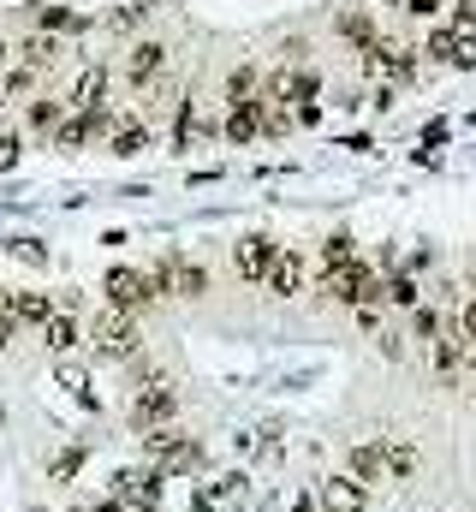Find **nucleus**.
<instances>
[{
    "label": "nucleus",
    "mask_w": 476,
    "mask_h": 512,
    "mask_svg": "<svg viewBox=\"0 0 476 512\" xmlns=\"http://www.w3.org/2000/svg\"><path fill=\"white\" fill-rule=\"evenodd\" d=\"M322 292L334 298V304H346V310H375L381 304V268L375 262H346V268H334V274H322Z\"/></svg>",
    "instance_id": "obj_1"
},
{
    "label": "nucleus",
    "mask_w": 476,
    "mask_h": 512,
    "mask_svg": "<svg viewBox=\"0 0 476 512\" xmlns=\"http://www.w3.org/2000/svg\"><path fill=\"white\" fill-rule=\"evenodd\" d=\"M143 447H149V459H155L161 477H191V471L203 465V441L185 435V429H173V423H167V429H149Z\"/></svg>",
    "instance_id": "obj_2"
},
{
    "label": "nucleus",
    "mask_w": 476,
    "mask_h": 512,
    "mask_svg": "<svg viewBox=\"0 0 476 512\" xmlns=\"http://www.w3.org/2000/svg\"><path fill=\"white\" fill-rule=\"evenodd\" d=\"M90 340H96V352H102V358H114V364H125V358H137V352H143L137 316H125V310H102V316L90 322Z\"/></svg>",
    "instance_id": "obj_3"
},
{
    "label": "nucleus",
    "mask_w": 476,
    "mask_h": 512,
    "mask_svg": "<svg viewBox=\"0 0 476 512\" xmlns=\"http://www.w3.org/2000/svg\"><path fill=\"white\" fill-rule=\"evenodd\" d=\"M161 471L155 465H131V471H114V501L125 512H155L161 507Z\"/></svg>",
    "instance_id": "obj_4"
},
{
    "label": "nucleus",
    "mask_w": 476,
    "mask_h": 512,
    "mask_svg": "<svg viewBox=\"0 0 476 512\" xmlns=\"http://www.w3.org/2000/svg\"><path fill=\"white\" fill-rule=\"evenodd\" d=\"M102 292H108V310H125V316H137L143 304H155V286H149L143 268H108Z\"/></svg>",
    "instance_id": "obj_5"
},
{
    "label": "nucleus",
    "mask_w": 476,
    "mask_h": 512,
    "mask_svg": "<svg viewBox=\"0 0 476 512\" xmlns=\"http://www.w3.org/2000/svg\"><path fill=\"white\" fill-rule=\"evenodd\" d=\"M417 54H423V48H411V42H387V36H381L357 66H363L369 78H393V84H399V78H417Z\"/></svg>",
    "instance_id": "obj_6"
},
{
    "label": "nucleus",
    "mask_w": 476,
    "mask_h": 512,
    "mask_svg": "<svg viewBox=\"0 0 476 512\" xmlns=\"http://www.w3.org/2000/svg\"><path fill=\"white\" fill-rule=\"evenodd\" d=\"M173 411H179L173 387H167V382H155V376H149V382L137 387V399H131V423H137L143 435H149V429H167V423H173Z\"/></svg>",
    "instance_id": "obj_7"
},
{
    "label": "nucleus",
    "mask_w": 476,
    "mask_h": 512,
    "mask_svg": "<svg viewBox=\"0 0 476 512\" xmlns=\"http://www.w3.org/2000/svg\"><path fill=\"white\" fill-rule=\"evenodd\" d=\"M114 131V108H90V114H66L60 126H54V149H90L96 137H108Z\"/></svg>",
    "instance_id": "obj_8"
},
{
    "label": "nucleus",
    "mask_w": 476,
    "mask_h": 512,
    "mask_svg": "<svg viewBox=\"0 0 476 512\" xmlns=\"http://www.w3.org/2000/svg\"><path fill=\"white\" fill-rule=\"evenodd\" d=\"M304 286H310V256L298 251V245H280L274 268H268V280H262V292H274V298H298Z\"/></svg>",
    "instance_id": "obj_9"
},
{
    "label": "nucleus",
    "mask_w": 476,
    "mask_h": 512,
    "mask_svg": "<svg viewBox=\"0 0 476 512\" xmlns=\"http://www.w3.org/2000/svg\"><path fill=\"white\" fill-rule=\"evenodd\" d=\"M423 54L435 60V66H476V30H459V24H441L429 42H423Z\"/></svg>",
    "instance_id": "obj_10"
},
{
    "label": "nucleus",
    "mask_w": 476,
    "mask_h": 512,
    "mask_svg": "<svg viewBox=\"0 0 476 512\" xmlns=\"http://www.w3.org/2000/svg\"><path fill=\"white\" fill-rule=\"evenodd\" d=\"M316 507H322V512H363V507H369V489L357 483L352 471H334V477H322V483H316Z\"/></svg>",
    "instance_id": "obj_11"
},
{
    "label": "nucleus",
    "mask_w": 476,
    "mask_h": 512,
    "mask_svg": "<svg viewBox=\"0 0 476 512\" xmlns=\"http://www.w3.org/2000/svg\"><path fill=\"white\" fill-rule=\"evenodd\" d=\"M274 256H280V245H274V239L250 233V239H238L233 262H238V274H244L250 286H262V280H268V268H274Z\"/></svg>",
    "instance_id": "obj_12"
},
{
    "label": "nucleus",
    "mask_w": 476,
    "mask_h": 512,
    "mask_svg": "<svg viewBox=\"0 0 476 512\" xmlns=\"http://www.w3.org/2000/svg\"><path fill=\"white\" fill-rule=\"evenodd\" d=\"M90 108H108V72L102 66H84L66 90V114H90Z\"/></svg>",
    "instance_id": "obj_13"
},
{
    "label": "nucleus",
    "mask_w": 476,
    "mask_h": 512,
    "mask_svg": "<svg viewBox=\"0 0 476 512\" xmlns=\"http://www.w3.org/2000/svg\"><path fill=\"white\" fill-rule=\"evenodd\" d=\"M161 66H167V48H161V42H131V54H125V84L149 90V84L161 78Z\"/></svg>",
    "instance_id": "obj_14"
},
{
    "label": "nucleus",
    "mask_w": 476,
    "mask_h": 512,
    "mask_svg": "<svg viewBox=\"0 0 476 512\" xmlns=\"http://www.w3.org/2000/svg\"><path fill=\"white\" fill-rule=\"evenodd\" d=\"M244 495H250V483H244L238 471H227V477H215V483H197V512H233Z\"/></svg>",
    "instance_id": "obj_15"
},
{
    "label": "nucleus",
    "mask_w": 476,
    "mask_h": 512,
    "mask_svg": "<svg viewBox=\"0 0 476 512\" xmlns=\"http://www.w3.org/2000/svg\"><path fill=\"white\" fill-rule=\"evenodd\" d=\"M42 346H48L54 358H72V352L84 346V328H78V316H72V310H54V316L42 322Z\"/></svg>",
    "instance_id": "obj_16"
},
{
    "label": "nucleus",
    "mask_w": 476,
    "mask_h": 512,
    "mask_svg": "<svg viewBox=\"0 0 476 512\" xmlns=\"http://www.w3.org/2000/svg\"><path fill=\"white\" fill-rule=\"evenodd\" d=\"M334 30H340V36L352 42V54H357V60H363V54H369V48L381 42V24H375L369 12H357V6H346V12H334Z\"/></svg>",
    "instance_id": "obj_17"
},
{
    "label": "nucleus",
    "mask_w": 476,
    "mask_h": 512,
    "mask_svg": "<svg viewBox=\"0 0 476 512\" xmlns=\"http://www.w3.org/2000/svg\"><path fill=\"white\" fill-rule=\"evenodd\" d=\"M352 477L369 489V483H387V441H357L352 447Z\"/></svg>",
    "instance_id": "obj_18"
},
{
    "label": "nucleus",
    "mask_w": 476,
    "mask_h": 512,
    "mask_svg": "<svg viewBox=\"0 0 476 512\" xmlns=\"http://www.w3.org/2000/svg\"><path fill=\"white\" fill-rule=\"evenodd\" d=\"M54 60H60V36H42V30H36V36H24V42H18V66L48 72Z\"/></svg>",
    "instance_id": "obj_19"
},
{
    "label": "nucleus",
    "mask_w": 476,
    "mask_h": 512,
    "mask_svg": "<svg viewBox=\"0 0 476 512\" xmlns=\"http://www.w3.org/2000/svg\"><path fill=\"white\" fill-rule=\"evenodd\" d=\"M48 316H54V298H48V292H12V328H18V322L42 328Z\"/></svg>",
    "instance_id": "obj_20"
},
{
    "label": "nucleus",
    "mask_w": 476,
    "mask_h": 512,
    "mask_svg": "<svg viewBox=\"0 0 476 512\" xmlns=\"http://www.w3.org/2000/svg\"><path fill=\"white\" fill-rule=\"evenodd\" d=\"M108 149H114V155H143V149H149V126H143V120H119V114H114Z\"/></svg>",
    "instance_id": "obj_21"
},
{
    "label": "nucleus",
    "mask_w": 476,
    "mask_h": 512,
    "mask_svg": "<svg viewBox=\"0 0 476 512\" xmlns=\"http://www.w3.org/2000/svg\"><path fill=\"white\" fill-rule=\"evenodd\" d=\"M24 120H30V131H48V137H54V126L66 120V96H36V102L24 108Z\"/></svg>",
    "instance_id": "obj_22"
},
{
    "label": "nucleus",
    "mask_w": 476,
    "mask_h": 512,
    "mask_svg": "<svg viewBox=\"0 0 476 512\" xmlns=\"http://www.w3.org/2000/svg\"><path fill=\"white\" fill-rule=\"evenodd\" d=\"M36 30H42V36H72V30H84V12H72V6H42V12H36Z\"/></svg>",
    "instance_id": "obj_23"
},
{
    "label": "nucleus",
    "mask_w": 476,
    "mask_h": 512,
    "mask_svg": "<svg viewBox=\"0 0 476 512\" xmlns=\"http://www.w3.org/2000/svg\"><path fill=\"white\" fill-rule=\"evenodd\" d=\"M381 298H393L399 310H417L423 304V286H417V274H381Z\"/></svg>",
    "instance_id": "obj_24"
},
{
    "label": "nucleus",
    "mask_w": 476,
    "mask_h": 512,
    "mask_svg": "<svg viewBox=\"0 0 476 512\" xmlns=\"http://www.w3.org/2000/svg\"><path fill=\"white\" fill-rule=\"evenodd\" d=\"M411 471H417V447L405 435H393L387 441V483H411Z\"/></svg>",
    "instance_id": "obj_25"
},
{
    "label": "nucleus",
    "mask_w": 476,
    "mask_h": 512,
    "mask_svg": "<svg viewBox=\"0 0 476 512\" xmlns=\"http://www.w3.org/2000/svg\"><path fill=\"white\" fill-rule=\"evenodd\" d=\"M84 459H90V447H60V453L48 459V477H54V483H66V477H78V471H84Z\"/></svg>",
    "instance_id": "obj_26"
},
{
    "label": "nucleus",
    "mask_w": 476,
    "mask_h": 512,
    "mask_svg": "<svg viewBox=\"0 0 476 512\" xmlns=\"http://www.w3.org/2000/svg\"><path fill=\"white\" fill-rule=\"evenodd\" d=\"M346 262H357V251H352V233H334V239L322 245V274H334V268H346Z\"/></svg>",
    "instance_id": "obj_27"
},
{
    "label": "nucleus",
    "mask_w": 476,
    "mask_h": 512,
    "mask_svg": "<svg viewBox=\"0 0 476 512\" xmlns=\"http://www.w3.org/2000/svg\"><path fill=\"white\" fill-rule=\"evenodd\" d=\"M250 96H256V66H238L233 78H227V108L250 102Z\"/></svg>",
    "instance_id": "obj_28"
},
{
    "label": "nucleus",
    "mask_w": 476,
    "mask_h": 512,
    "mask_svg": "<svg viewBox=\"0 0 476 512\" xmlns=\"http://www.w3.org/2000/svg\"><path fill=\"white\" fill-rule=\"evenodd\" d=\"M60 387H66L72 399H84V405H96V393H90V376H84L78 364H60Z\"/></svg>",
    "instance_id": "obj_29"
},
{
    "label": "nucleus",
    "mask_w": 476,
    "mask_h": 512,
    "mask_svg": "<svg viewBox=\"0 0 476 512\" xmlns=\"http://www.w3.org/2000/svg\"><path fill=\"white\" fill-rule=\"evenodd\" d=\"M30 84H36V72H30V66H6V78H0V96L12 102V96H24Z\"/></svg>",
    "instance_id": "obj_30"
},
{
    "label": "nucleus",
    "mask_w": 476,
    "mask_h": 512,
    "mask_svg": "<svg viewBox=\"0 0 476 512\" xmlns=\"http://www.w3.org/2000/svg\"><path fill=\"white\" fill-rule=\"evenodd\" d=\"M411 334H417V340H423V346H429V340H435V334H441V316H435V310H429V304H417V310H411Z\"/></svg>",
    "instance_id": "obj_31"
},
{
    "label": "nucleus",
    "mask_w": 476,
    "mask_h": 512,
    "mask_svg": "<svg viewBox=\"0 0 476 512\" xmlns=\"http://www.w3.org/2000/svg\"><path fill=\"white\" fill-rule=\"evenodd\" d=\"M24 161V137L18 131H0V173H12Z\"/></svg>",
    "instance_id": "obj_32"
},
{
    "label": "nucleus",
    "mask_w": 476,
    "mask_h": 512,
    "mask_svg": "<svg viewBox=\"0 0 476 512\" xmlns=\"http://www.w3.org/2000/svg\"><path fill=\"white\" fill-rule=\"evenodd\" d=\"M453 328H459V334H465V340L476 346V292L465 298V304H459V316H453Z\"/></svg>",
    "instance_id": "obj_33"
},
{
    "label": "nucleus",
    "mask_w": 476,
    "mask_h": 512,
    "mask_svg": "<svg viewBox=\"0 0 476 512\" xmlns=\"http://www.w3.org/2000/svg\"><path fill=\"white\" fill-rule=\"evenodd\" d=\"M12 256H18V262H30V268H36V262H48V251H42L36 239H12Z\"/></svg>",
    "instance_id": "obj_34"
},
{
    "label": "nucleus",
    "mask_w": 476,
    "mask_h": 512,
    "mask_svg": "<svg viewBox=\"0 0 476 512\" xmlns=\"http://www.w3.org/2000/svg\"><path fill=\"white\" fill-rule=\"evenodd\" d=\"M405 18H441V0H405Z\"/></svg>",
    "instance_id": "obj_35"
},
{
    "label": "nucleus",
    "mask_w": 476,
    "mask_h": 512,
    "mask_svg": "<svg viewBox=\"0 0 476 512\" xmlns=\"http://www.w3.org/2000/svg\"><path fill=\"white\" fill-rule=\"evenodd\" d=\"M90 512H125V507H119L114 495H108V501H96V507H90Z\"/></svg>",
    "instance_id": "obj_36"
},
{
    "label": "nucleus",
    "mask_w": 476,
    "mask_h": 512,
    "mask_svg": "<svg viewBox=\"0 0 476 512\" xmlns=\"http://www.w3.org/2000/svg\"><path fill=\"white\" fill-rule=\"evenodd\" d=\"M6 340H12V322H0V352H6Z\"/></svg>",
    "instance_id": "obj_37"
},
{
    "label": "nucleus",
    "mask_w": 476,
    "mask_h": 512,
    "mask_svg": "<svg viewBox=\"0 0 476 512\" xmlns=\"http://www.w3.org/2000/svg\"><path fill=\"white\" fill-rule=\"evenodd\" d=\"M6 60H12V48H6V36H0V66H6Z\"/></svg>",
    "instance_id": "obj_38"
},
{
    "label": "nucleus",
    "mask_w": 476,
    "mask_h": 512,
    "mask_svg": "<svg viewBox=\"0 0 476 512\" xmlns=\"http://www.w3.org/2000/svg\"><path fill=\"white\" fill-rule=\"evenodd\" d=\"M298 512H322V507H310V501H304V507H298Z\"/></svg>",
    "instance_id": "obj_39"
},
{
    "label": "nucleus",
    "mask_w": 476,
    "mask_h": 512,
    "mask_svg": "<svg viewBox=\"0 0 476 512\" xmlns=\"http://www.w3.org/2000/svg\"><path fill=\"white\" fill-rule=\"evenodd\" d=\"M66 512H90V507H66Z\"/></svg>",
    "instance_id": "obj_40"
},
{
    "label": "nucleus",
    "mask_w": 476,
    "mask_h": 512,
    "mask_svg": "<svg viewBox=\"0 0 476 512\" xmlns=\"http://www.w3.org/2000/svg\"><path fill=\"white\" fill-rule=\"evenodd\" d=\"M399 6H405V0H399Z\"/></svg>",
    "instance_id": "obj_41"
},
{
    "label": "nucleus",
    "mask_w": 476,
    "mask_h": 512,
    "mask_svg": "<svg viewBox=\"0 0 476 512\" xmlns=\"http://www.w3.org/2000/svg\"><path fill=\"white\" fill-rule=\"evenodd\" d=\"M0 102H6V96H0Z\"/></svg>",
    "instance_id": "obj_42"
}]
</instances>
